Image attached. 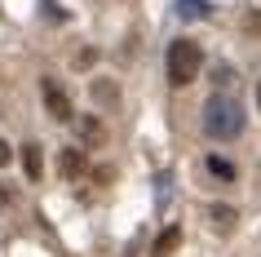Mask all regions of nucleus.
<instances>
[{
	"mask_svg": "<svg viewBox=\"0 0 261 257\" xmlns=\"http://www.w3.org/2000/svg\"><path fill=\"white\" fill-rule=\"evenodd\" d=\"M244 124H248V115H244V107H239L234 98L213 94L204 102V133L213 137V142H230V137H239V133H244Z\"/></svg>",
	"mask_w": 261,
	"mask_h": 257,
	"instance_id": "nucleus-1",
	"label": "nucleus"
},
{
	"mask_svg": "<svg viewBox=\"0 0 261 257\" xmlns=\"http://www.w3.org/2000/svg\"><path fill=\"white\" fill-rule=\"evenodd\" d=\"M177 14H181V18H204V14H208V5H204V0H181Z\"/></svg>",
	"mask_w": 261,
	"mask_h": 257,
	"instance_id": "nucleus-10",
	"label": "nucleus"
},
{
	"mask_svg": "<svg viewBox=\"0 0 261 257\" xmlns=\"http://www.w3.org/2000/svg\"><path fill=\"white\" fill-rule=\"evenodd\" d=\"M213 80H217V84H230L234 71H230V67H217V71H213Z\"/></svg>",
	"mask_w": 261,
	"mask_h": 257,
	"instance_id": "nucleus-11",
	"label": "nucleus"
},
{
	"mask_svg": "<svg viewBox=\"0 0 261 257\" xmlns=\"http://www.w3.org/2000/svg\"><path fill=\"white\" fill-rule=\"evenodd\" d=\"M208 217H213V226H217V230H230L234 226V208H226V204H213Z\"/></svg>",
	"mask_w": 261,
	"mask_h": 257,
	"instance_id": "nucleus-9",
	"label": "nucleus"
},
{
	"mask_svg": "<svg viewBox=\"0 0 261 257\" xmlns=\"http://www.w3.org/2000/svg\"><path fill=\"white\" fill-rule=\"evenodd\" d=\"M177 244H181V226H168L160 240H155V248H151V257H173L177 253Z\"/></svg>",
	"mask_w": 261,
	"mask_h": 257,
	"instance_id": "nucleus-6",
	"label": "nucleus"
},
{
	"mask_svg": "<svg viewBox=\"0 0 261 257\" xmlns=\"http://www.w3.org/2000/svg\"><path fill=\"white\" fill-rule=\"evenodd\" d=\"M9 155H14V151H9V142H0V169L9 164Z\"/></svg>",
	"mask_w": 261,
	"mask_h": 257,
	"instance_id": "nucleus-12",
	"label": "nucleus"
},
{
	"mask_svg": "<svg viewBox=\"0 0 261 257\" xmlns=\"http://www.w3.org/2000/svg\"><path fill=\"white\" fill-rule=\"evenodd\" d=\"M22 169H27L31 182H40V177H44V160H40V147H36V142L22 147Z\"/></svg>",
	"mask_w": 261,
	"mask_h": 257,
	"instance_id": "nucleus-5",
	"label": "nucleus"
},
{
	"mask_svg": "<svg viewBox=\"0 0 261 257\" xmlns=\"http://www.w3.org/2000/svg\"><path fill=\"white\" fill-rule=\"evenodd\" d=\"M40 94H44V107H49V115H54L58 124H71V120H75V107H71V98L62 94V84H58V80H44Z\"/></svg>",
	"mask_w": 261,
	"mask_h": 257,
	"instance_id": "nucleus-3",
	"label": "nucleus"
},
{
	"mask_svg": "<svg viewBox=\"0 0 261 257\" xmlns=\"http://www.w3.org/2000/svg\"><path fill=\"white\" fill-rule=\"evenodd\" d=\"M80 169H84V147H67L58 155V173L62 177H80Z\"/></svg>",
	"mask_w": 261,
	"mask_h": 257,
	"instance_id": "nucleus-4",
	"label": "nucleus"
},
{
	"mask_svg": "<svg viewBox=\"0 0 261 257\" xmlns=\"http://www.w3.org/2000/svg\"><path fill=\"white\" fill-rule=\"evenodd\" d=\"M80 133H84V142H89V147H102V142H107V129H102L93 115H80Z\"/></svg>",
	"mask_w": 261,
	"mask_h": 257,
	"instance_id": "nucleus-7",
	"label": "nucleus"
},
{
	"mask_svg": "<svg viewBox=\"0 0 261 257\" xmlns=\"http://www.w3.org/2000/svg\"><path fill=\"white\" fill-rule=\"evenodd\" d=\"M199 71H204V49L195 40L181 36V40L168 44V84H173V89H186Z\"/></svg>",
	"mask_w": 261,
	"mask_h": 257,
	"instance_id": "nucleus-2",
	"label": "nucleus"
},
{
	"mask_svg": "<svg viewBox=\"0 0 261 257\" xmlns=\"http://www.w3.org/2000/svg\"><path fill=\"white\" fill-rule=\"evenodd\" d=\"M208 173L221 177V182H234V164H230V160H221V155H208Z\"/></svg>",
	"mask_w": 261,
	"mask_h": 257,
	"instance_id": "nucleus-8",
	"label": "nucleus"
},
{
	"mask_svg": "<svg viewBox=\"0 0 261 257\" xmlns=\"http://www.w3.org/2000/svg\"><path fill=\"white\" fill-rule=\"evenodd\" d=\"M257 107H261V80H257Z\"/></svg>",
	"mask_w": 261,
	"mask_h": 257,
	"instance_id": "nucleus-13",
	"label": "nucleus"
}]
</instances>
